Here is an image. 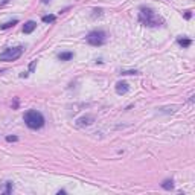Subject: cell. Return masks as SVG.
<instances>
[{"label":"cell","mask_w":195,"mask_h":195,"mask_svg":"<svg viewBox=\"0 0 195 195\" xmlns=\"http://www.w3.org/2000/svg\"><path fill=\"white\" fill-rule=\"evenodd\" d=\"M139 21L148 28H157L163 24V20L155 14V11L149 6H140L139 8Z\"/></svg>","instance_id":"6da1fadb"},{"label":"cell","mask_w":195,"mask_h":195,"mask_svg":"<svg viewBox=\"0 0 195 195\" xmlns=\"http://www.w3.org/2000/svg\"><path fill=\"white\" fill-rule=\"evenodd\" d=\"M23 121L31 130H40L44 127V116L37 110H28L23 116Z\"/></svg>","instance_id":"7a4b0ae2"},{"label":"cell","mask_w":195,"mask_h":195,"mask_svg":"<svg viewBox=\"0 0 195 195\" xmlns=\"http://www.w3.org/2000/svg\"><path fill=\"white\" fill-rule=\"evenodd\" d=\"M23 50L24 47L23 46H17V47H9V49H5L2 54H0V61H15L18 60L21 55H23Z\"/></svg>","instance_id":"3957f363"},{"label":"cell","mask_w":195,"mask_h":195,"mask_svg":"<svg viewBox=\"0 0 195 195\" xmlns=\"http://www.w3.org/2000/svg\"><path fill=\"white\" fill-rule=\"evenodd\" d=\"M85 40L90 46H102L104 43L107 41V34L101 31V29H96V31H92L87 37H85Z\"/></svg>","instance_id":"277c9868"},{"label":"cell","mask_w":195,"mask_h":195,"mask_svg":"<svg viewBox=\"0 0 195 195\" xmlns=\"http://www.w3.org/2000/svg\"><path fill=\"white\" fill-rule=\"evenodd\" d=\"M93 122H95V116H92V114H85V116H81V118L76 121V125L79 127V128H82V127L92 125Z\"/></svg>","instance_id":"5b68a950"},{"label":"cell","mask_w":195,"mask_h":195,"mask_svg":"<svg viewBox=\"0 0 195 195\" xmlns=\"http://www.w3.org/2000/svg\"><path fill=\"white\" fill-rule=\"evenodd\" d=\"M128 92H130V85H128V82H125V81L116 82V93H118V95H127Z\"/></svg>","instance_id":"8992f818"},{"label":"cell","mask_w":195,"mask_h":195,"mask_svg":"<svg viewBox=\"0 0 195 195\" xmlns=\"http://www.w3.org/2000/svg\"><path fill=\"white\" fill-rule=\"evenodd\" d=\"M35 28H37V23H35L34 20H29V21H26V23H24V26H23V32H24V34H31V32H34Z\"/></svg>","instance_id":"52a82bcc"},{"label":"cell","mask_w":195,"mask_h":195,"mask_svg":"<svg viewBox=\"0 0 195 195\" xmlns=\"http://www.w3.org/2000/svg\"><path fill=\"white\" fill-rule=\"evenodd\" d=\"M73 58V52H60L58 54V60L61 61H70Z\"/></svg>","instance_id":"ba28073f"},{"label":"cell","mask_w":195,"mask_h":195,"mask_svg":"<svg viewBox=\"0 0 195 195\" xmlns=\"http://www.w3.org/2000/svg\"><path fill=\"white\" fill-rule=\"evenodd\" d=\"M162 188H163L165 191H171V189H174V180H172V178H166L163 183H162Z\"/></svg>","instance_id":"9c48e42d"},{"label":"cell","mask_w":195,"mask_h":195,"mask_svg":"<svg viewBox=\"0 0 195 195\" xmlns=\"http://www.w3.org/2000/svg\"><path fill=\"white\" fill-rule=\"evenodd\" d=\"M177 43L181 46V47H189L191 44H192V40H191V38H177Z\"/></svg>","instance_id":"30bf717a"},{"label":"cell","mask_w":195,"mask_h":195,"mask_svg":"<svg viewBox=\"0 0 195 195\" xmlns=\"http://www.w3.org/2000/svg\"><path fill=\"white\" fill-rule=\"evenodd\" d=\"M17 23H18V18H14V20H11V21H6L3 24H0V29H2V31L9 29V28H12V26H15Z\"/></svg>","instance_id":"8fae6325"},{"label":"cell","mask_w":195,"mask_h":195,"mask_svg":"<svg viewBox=\"0 0 195 195\" xmlns=\"http://www.w3.org/2000/svg\"><path fill=\"white\" fill-rule=\"evenodd\" d=\"M175 110H177V107H175V105H172V107H162V108H159V111H160V113H165V114L175 113Z\"/></svg>","instance_id":"7c38bea8"},{"label":"cell","mask_w":195,"mask_h":195,"mask_svg":"<svg viewBox=\"0 0 195 195\" xmlns=\"http://www.w3.org/2000/svg\"><path fill=\"white\" fill-rule=\"evenodd\" d=\"M55 20H57V15H52V14L41 17V21H43V23H54Z\"/></svg>","instance_id":"4fadbf2b"},{"label":"cell","mask_w":195,"mask_h":195,"mask_svg":"<svg viewBox=\"0 0 195 195\" xmlns=\"http://www.w3.org/2000/svg\"><path fill=\"white\" fill-rule=\"evenodd\" d=\"M12 191V181H6V189H5V194H11Z\"/></svg>","instance_id":"5bb4252c"},{"label":"cell","mask_w":195,"mask_h":195,"mask_svg":"<svg viewBox=\"0 0 195 195\" xmlns=\"http://www.w3.org/2000/svg\"><path fill=\"white\" fill-rule=\"evenodd\" d=\"M139 72L137 70H124V72H121V75H137Z\"/></svg>","instance_id":"9a60e30c"},{"label":"cell","mask_w":195,"mask_h":195,"mask_svg":"<svg viewBox=\"0 0 195 195\" xmlns=\"http://www.w3.org/2000/svg\"><path fill=\"white\" fill-rule=\"evenodd\" d=\"M35 66H37V60L31 61V64H29V72H34V70H35Z\"/></svg>","instance_id":"2e32d148"},{"label":"cell","mask_w":195,"mask_h":195,"mask_svg":"<svg viewBox=\"0 0 195 195\" xmlns=\"http://www.w3.org/2000/svg\"><path fill=\"white\" fill-rule=\"evenodd\" d=\"M93 12H95L93 17H96V15H102V9H101V8H95V9H93Z\"/></svg>","instance_id":"e0dca14e"},{"label":"cell","mask_w":195,"mask_h":195,"mask_svg":"<svg viewBox=\"0 0 195 195\" xmlns=\"http://www.w3.org/2000/svg\"><path fill=\"white\" fill-rule=\"evenodd\" d=\"M6 140H8V142H17L18 137H17V136H6Z\"/></svg>","instance_id":"ac0fdd59"},{"label":"cell","mask_w":195,"mask_h":195,"mask_svg":"<svg viewBox=\"0 0 195 195\" xmlns=\"http://www.w3.org/2000/svg\"><path fill=\"white\" fill-rule=\"evenodd\" d=\"M191 15H192V14H191V11H185V18H188V20H189V18H191Z\"/></svg>","instance_id":"d6986e66"},{"label":"cell","mask_w":195,"mask_h":195,"mask_svg":"<svg viewBox=\"0 0 195 195\" xmlns=\"http://www.w3.org/2000/svg\"><path fill=\"white\" fill-rule=\"evenodd\" d=\"M18 107V99H15V102H14V108H17Z\"/></svg>","instance_id":"ffe728a7"},{"label":"cell","mask_w":195,"mask_h":195,"mask_svg":"<svg viewBox=\"0 0 195 195\" xmlns=\"http://www.w3.org/2000/svg\"><path fill=\"white\" fill-rule=\"evenodd\" d=\"M49 2H50V0H41V3H43V5H47Z\"/></svg>","instance_id":"44dd1931"}]
</instances>
